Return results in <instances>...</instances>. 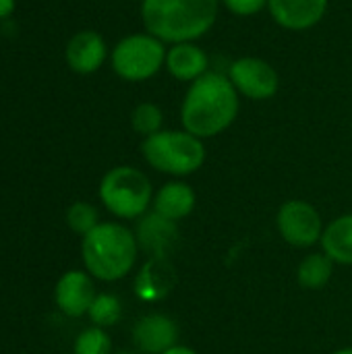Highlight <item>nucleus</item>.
<instances>
[{
    "instance_id": "obj_1",
    "label": "nucleus",
    "mask_w": 352,
    "mask_h": 354,
    "mask_svg": "<svg viewBox=\"0 0 352 354\" xmlns=\"http://www.w3.org/2000/svg\"><path fill=\"white\" fill-rule=\"evenodd\" d=\"M239 114V91L226 75L205 73L193 81L180 106L185 131L199 139L224 133Z\"/></svg>"
},
{
    "instance_id": "obj_2",
    "label": "nucleus",
    "mask_w": 352,
    "mask_h": 354,
    "mask_svg": "<svg viewBox=\"0 0 352 354\" xmlns=\"http://www.w3.org/2000/svg\"><path fill=\"white\" fill-rule=\"evenodd\" d=\"M218 19V0H143L141 21L164 44L203 37Z\"/></svg>"
},
{
    "instance_id": "obj_3",
    "label": "nucleus",
    "mask_w": 352,
    "mask_h": 354,
    "mask_svg": "<svg viewBox=\"0 0 352 354\" xmlns=\"http://www.w3.org/2000/svg\"><path fill=\"white\" fill-rule=\"evenodd\" d=\"M137 239L120 224H98L83 236V261L85 268L104 282L124 278L137 259Z\"/></svg>"
},
{
    "instance_id": "obj_4",
    "label": "nucleus",
    "mask_w": 352,
    "mask_h": 354,
    "mask_svg": "<svg viewBox=\"0 0 352 354\" xmlns=\"http://www.w3.org/2000/svg\"><path fill=\"white\" fill-rule=\"evenodd\" d=\"M145 162L158 172L189 176L205 162V145L189 131H160L141 143Z\"/></svg>"
},
{
    "instance_id": "obj_5",
    "label": "nucleus",
    "mask_w": 352,
    "mask_h": 354,
    "mask_svg": "<svg viewBox=\"0 0 352 354\" xmlns=\"http://www.w3.org/2000/svg\"><path fill=\"white\" fill-rule=\"evenodd\" d=\"M100 199L114 216L135 220L143 216L151 203V183L133 166H116L104 174L100 183Z\"/></svg>"
},
{
    "instance_id": "obj_6",
    "label": "nucleus",
    "mask_w": 352,
    "mask_h": 354,
    "mask_svg": "<svg viewBox=\"0 0 352 354\" xmlns=\"http://www.w3.org/2000/svg\"><path fill=\"white\" fill-rule=\"evenodd\" d=\"M166 46L151 33H131L110 52L112 71L131 83L147 81L166 64Z\"/></svg>"
},
{
    "instance_id": "obj_7",
    "label": "nucleus",
    "mask_w": 352,
    "mask_h": 354,
    "mask_svg": "<svg viewBox=\"0 0 352 354\" xmlns=\"http://www.w3.org/2000/svg\"><path fill=\"white\" fill-rule=\"evenodd\" d=\"M226 77L230 79L239 95H245L255 102L270 100L280 89L278 71L268 60L257 56H243L234 60Z\"/></svg>"
},
{
    "instance_id": "obj_8",
    "label": "nucleus",
    "mask_w": 352,
    "mask_h": 354,
    "mask_svg": "<svg viewBox=\"0 0 352 354\" xmlns=\"http://www.w3.org/2000/svg\"><path fill=\"white\" fill-rule=\"evenodd\" d=\"M280 236L293 247H311L322 241V216L319 212L301 199L286 201L276 218Z\"/></svg>"
},
{
    "instance_id": "obj_9",
    "label": "nucleus",
    "mask_w": 352,
    "mask_h": 354,
    "mask_svg": "<svg viewBox=\"0 0 352 354\" xmlns=\"http://www.w3.org/2000/svg\"><path fill=\"white\" fill-rule=\"evenodd\" d=\"M108 58V46L104 37L93 29L77 31L64 48V60L77 75H91L102 68Z\"/></svg>"
},
{
    "instance_id": "obj_10",
    "label": "nucleus",
    "mask_w": 352,
    "mask_h": 354,
    "mask_svg": "<svg viewBox=\"0 0 352 354\" xmlns=\"http://www.w3.org/2000/svg\"><path fill=\"white\" fill-rule=\"evenodd\" d=\"M137 245L149 255V257H168L178 241H180V232L176 222L160 216V214H147L141 218V222L137 224Z\"/></svg>"
},
{
    "instance_id": "obj_11",
    "label": "nucleus",
    "mask_w": 352,
    "mask_h": 354,
    "mask_svg": "<svg viewBox=\"0 0 352 354\" xmlns=\"http://www.w3.org/2000/svg\"><path fill=\"white\" fill-rule=\"evenodd\" d=\"M178 340V326L162 313L143 315L133 328V342L141 353L164 354L174 348Z\"/></svg>"
},
{
    "instance_id": "obj_12",
    "label": "nucleus",
    "mask_w": 352,
    "mask_h": 354,
    "mask_svg": "<svg viewBox=\"0 0 352 354\" xmlns=\"http://www.w3.org/2000/svg\"><path fill=\"white\" fill-rule=\"evenodd\" d=\"M268 8L280 27L288 31H305L324 19L328 0H268Z\"/></svg>"
},
{
    "instance_id": "obj_13",
    "label": "nucleus",
    "mask_w": 352,
    "mask_h": 354,
    "mask_svg": "<svg viewBox=\"0 0 352 354\" xmlns=\"http://www.w3.org/2000/svg\"><path fill=\"white\" fill-rule=\"evenodd\" d=\"M93 282L83 272H66L54 290V299L58 309L68 317H81L89 311L95 299Z\"/></svg>"
},
{
    "instance_id": "obj_14",
    "label": "nucleus",
    "mask_w": 352,
    "mask_h": 354,
    "mask_svg": "<svg viewBox=\"0 0 352 354\" xmlns=\"http://www.w3.org/2000/svg\"><path fill=\"white\" fill-rule=\"evenodd\" d=\"M176 270L168 257H151L135 280V292L141 301H162L176 286Z\"/></svg>"
},
{
    "instance_id": "obj_15",
    "label": "nucleus",
    "mask_w": 352,
    "mask_h": 354,
    "mask_svg": "<svg viewBox=\"0 0 352 354\" xmlns=\"http://www.w3.org/2000/svg\"><path fill=\"white\" fill-rule=\"evenodd\" d=\"M164 66L176 81L193 83L207 73L210 58L205 50L199 48L195 41H183V44H172L168 48Z\"/></svg>"
},
{
    "instance_id": "obj_16",
    "label": "nucleus",
    "mask_w": 352,
    "mask_h": 354,
    "mask_svg": "<svg viewBox=\"0 0 352 354\" xmlns=\"http://www.w3.org/2000/svg\"><path fill=\"white\" fill-rule=\"evenodd\" d=\"M195 191L185 185V183H168L164 185L156 197H154V212L172 220V222H178L183 218H187L193 209H195Z\"/></svg>"
},
{
    "instance_id": "obj_17",
    "label": "nucleus",
    "mask_w": 352,
    "mask_h": 354,
    "mask_svg": "<svg viewBox=\"0 0 352 354\" xmlns=\"http://www.w3.org/2000/svg\"><path fill=\"white\" fill-rule=\"evenodd\" d=\"M322 247L332 261L352 266V214L340 216L324 230Z\"/></svg>"
},
{
    "instance_id": "obj_18",
    "label": "nucleus",
    "mask_w": 352,
    "mask_h": 354,
    "mask_svg": "<svg viewBox=\"0 0 352 354\" xmlns=\"http://www.w3.org/2000/svg\"><path fill=\"white\" fill-rule=\"evenodd\" d=\"M332 274L334 261L326 253H311L301 261L297 270V280L305 290H322L332 280Z\"/></svg>"
},
{
    "instance_id": "obj_19",
    "label": "nucleus",
    "mask_w": 352,
    "mask_h": 354,
    "mask_svg": "<svg viewBox=\"0 0 352 354\" xmlns=\"http://www.w3.org/2000/svg\"><path fill=\"white\" fill-rule=\"evenodd\" d=\"M162 124H164V112L158 104L143 102V104L135 106V110L131 112V127L135 133H139L143 137H151V135L160 133Z\"/></svg>"
},
{
    "instance_id": "obj_20",
    "label": "nucleus",
    "mask_w": 352,
    "mask_h": 354,
    "mask_svg": "<svg viewBox=\"0 0 352 354\" xmlns=\"http://www.w3.org/2000/svg\"><path fill=\"white\" fill-rule=\"evenodd\" d=\"M87 313H89L91 322L95 324V328H110L120 319L122 307L114 295H98Z\"/></svg>"
},
{
    "instance_id": "obj_21",
    "label": "nucleus",
    "mask_w": 352,
    "mask_h": 354,
    "mask_svg": "<svg viewBox=\"0 0 352 354\" xmlns=\"http://www.w3.org/2000/svg\"><path fill=\"white\" fill-rule=\"evenodd\" d=\"M66 222L71 226L73 232L77 234H89L100 222H98V209L91 205V203H85V201H77L68 207L66 212Z\"/></svg>"
},
{
    "instance_id": "obj_22",
    "label": "nucleus",
    "mask_w": 352,
    "mask_h": 354,
    "mask_svg": "<svg viewBox=\"0 0 352 354\" xmlns=\"http://www.w3.org/2000/svg\"><path fill=\"white\" fill-rule=\"evenodd\" d=\"M112 342L104 328H89L79 334L75 342V354H110Z\"/></svg>"
},
{
    "instance_id": "obj_23",
    "label": "nucleus",
    "mask_w": 352,
    "mask_h": 354,
    "mask_svg": "<svg viewBox=\"0 0 352 354\" xmlns=\"http://www.w3.org/2000/svg\"><path fill=\"white\" fill-rule=\"evenodd\" d=\"M222 2L237 17H253L268 6V0H222Z\"/></svg>"
},
{
    "instance_id": "obj_24",
    "label": "nucleus",
    "mask_w": 352,
    "mask_h": 354,
    "mask_svg": "<svg viewBox=\"0 0 352 354\" xmlns=\"http://www.w3.org/2000/svg\"><path fill=\"white\" fill-rule=\"evenodd\" d=\"M17 0H0V19H6L15 12Z\"/></svg>"
},
{
    "instance_id": "obj_25",
    "label": "nucleus",
    "mask_w": 352,
    "mask_h": 354,
    "mask_svg": "<svg viewBox=\"0 0 352 354\" xmlns=\"http://www.w3.org/2000/svg\"><path fill=\"white\" fill-rule=\"evenodd\" d=\"M164 354H197L193 348H187V346H174L170 351H166Z\"/></svg>"
},
{
    "instance_id": "obj_26",
    "label": "nucleus",
    "mask_w": 352,
    "mask_h": 354,
    "mask_svg": "<svg viewBox=\"0 0 352 354\" xmlns=\"http://www.w3.org/2000/svg\"><path fill=\"white\" fill-rule=\"evenodd\" d=\"M334 354H352V348H342V351H336Z\"/></svg>"
},
{
    "instance_id": "obj_27",
    "label": "nucleus",
    "mask_w": 352,
    "mask_h": 354,
    "mask_svg": "<svg viewBox=\"0 0 352 354\" xmlns=\"http://www.w3.org/2000/svg\"><path fill=\"white\" fill-rule=\"evenodd\" d=\"M118 354H131V353H118Z\"/></svg>"
}]
</instances>
